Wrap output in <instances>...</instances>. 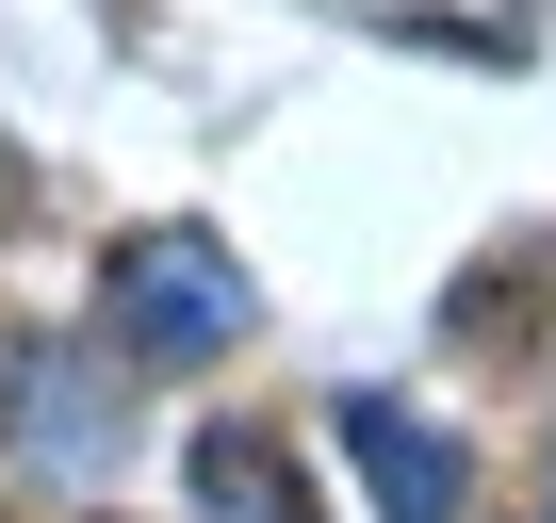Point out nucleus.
I'll return each instance as SVG.
<instances>
[{"label": "nucleus", "mask_w": 556, "mask_h": 523, "mask_svg": "<svg viewBox=\"0 0 556 523\" xmlns=\"http://www.w3.org/2000/svg\"><path fill=\"white\" fill-rule=\"evenodd\" d=\"M99 328H115V360L197 377V360L245 344V262H229L213 229H131V245H115V279H99Z\"/></svg>", "instance_id": "obj_1"}, {"label": "nucleus", "mask_w": 556, "mask_h": 523, "mask_svg": "<svg viewBox=\"0 0 556 523\" xmlns=\"http://www.w3.org/2000/svg\"><path fill=\"white\" fill-rule=\"evenodd\" d=\"M344 458H361L377 523H458V507H475V458H458V425H426L409 393H344Z\"/></svg>", "instance_id": "obj_2"}, {"label": "nucleus", "mask_w": 556, "mask_h": 523, "mask_svg": "<svg viewBox=\"0 0 556 523\" xmlns=\"http://www.w3.org/2000/svg\"><path fill=\"white\" fill-rule=\"evenodd\" d=\"M197 507H213V523H312L295 458H278V442H245V425H197Z\"/></svg>", "instance_id": "obj_3"}]
</instances>
